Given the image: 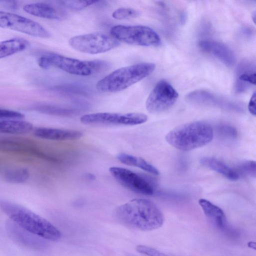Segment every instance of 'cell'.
<instances>
[{
	"label": "cell",
	"instance_id": "6da1fadb",
	"mask_svg": "<svg viewBox=\"0 0 256 256\" xmlns=\"http://www.w3.org/2000/svg\"><path fill=\"white\" fill-rule=\"evenodd\" d=\"M116 220L122 225L132 229L150 231L161 227L164 216L152 202L135 198L118 206L115 210Z\"/></svg>",
	"mask_w": 256,
	"mask_h": 256
},
{
	"label": "cell",
	"instance_id": "7a4b0ae2",
	"mask_svg": "<svg viewBox=\"0 0 256 256\" xmlns=\"http://www.w3.org/2000/svg\"><path fill=\"white\" fill-rule=\"evenodd\" d=\"M0 208L10 220L34 235L52 241L61 238L60 232L52 224L24 206L4 200Z\"/></svg>",
	"mask_w": 256,
	"mask_h": 256
},
{
	"label": "cell",
	"instance_id": "3957f363",
	"mask_svg": "<svg viewBox=\"0 0 256 256\" xmlns=\"http://www.w3.org/2000/svg\"><path fill=\"white\" fill-rule=\"evenodd\" d=\"M213 137V129L208 123L196 121L174 128L166 134L165 138L174 148L188 151L208 144Z\"/></svg>",
	"mask_w": 256,
	"mask_h": 256
},
{
	"label": "cell",
	"instance_id": "277c9868",
	"mask_svg": "<svg viewBox=\"0 0 256 256\" xmlns=\"http://www.w3.org/2000/svg\"><path fill=\"white\" fill-rule=\"evenodd\" d=\"M156 65L140 62L116 70L97 82L96 88L102 92L123 90L150 75Z\"/></svg>",
	"mask_w": 256,
	"mask_h": 256
},
{
	"label": "cell",
	"instance_id": "5b68a950",
	"mask_svg": "<svg viewBox=\"0 0 256 256\" xmlns=\"http://www.w3.org/2000/svg\"><path fill=\"white\" fill-rule=\"evenodd\" d=\"M38 63L43 68L54 67L80 76H88L100 72L109 67V64L104 60H81L52 52L42 55L38 58Z\"/></svg>",
	"mask_w": 256,
	"mask_h": 256
},
{
	"label": "cell",
	"instance_id": "8992f818",
	"mask_svg": "<svg viewBox=\"0 0 256 256\" xmlns=\"http://www.w3.org/2000/svg\"><path fill=\"white\" fill-rule=\"evenodd\" d=\"M111 36L119 42L140 46H157L160 44L158 34L144 26L116 25L110 30Z\"/></svg>",
	"mask_w": 256,
	"mask_h": 256
},
{
	"label": "cell",
	"instance_id": "52a82bcc",
	"mask_svg": "<svg viewBox=\"0 0 256 256\" xmlns=\"http://www.w3.org/2000/svg\"><path fill=\"white\" fill-rule=\"evenodd\" d=\"M74 50L88 54L108 52L120 45V42L112 36L100 32L76 36L68 40Z\"/></svg>",
	"mask_w": 256,
	"mask_h": 256
},
{
	"label": "cell",
	"instance_id": "ba28073f",
	"mask_svg": "<svg viewBox=\"0 0 256 256\" xmlns=\"http://www.w3.org/2000/svg\"><path fill=\"white\" fill-rule=\"evenodd\" d=\"M148 116L142 113L96 112L84 114L80 121L84 124L137 125L146 122Z\"/></svg>",
	"mask_w": 256,
	"mask_h": 256
},
{
	"label": "cell",
	"instance_id": "9c48e42d",
	"mask_svg": "<svg viewBox=\"0 0 256 256\" xmlns=\"http://www.w3.org/2000/svg\"><path fill=\"white\" fill-rule=\"evenodd\" d=\"M178 96L177 92L168 82L160 80L146 99V108L152 114L164 112L174 104Z\"/></svg>",
	"mask_w": 256,
	"mask_h": 256
},
{
	"label": "cell",
	"instance_id": "30bf717a",
	"mask_svg": "<svg viewBox=\"0 0 256 256\" xmlns=\"http://www.w3.org/2000/svg\"><path fill=\"white\" fill-rule=\"evenodd\" d=\"M0 27L41 38H48L51 36L50 32L39 23L9 12L0 11Z\"/></svg>",
	"mask_w": 256,
	"mask_h": 256
},
{
	"label": "cell",
	"instance_id": "8fae6325",
	"mask_svg": "<svg viewBox=\"0 0 256 256\" xmlns=\"http://www.w3.org/2000/svg\"><path fill=\"white\" fill-rule=\"evenodd\" d=\"M109 170L114 178L126 188L143 195L151 196L154 194L152 186L139 174L118 166L111 167Z\"/></svg>",
	"mask_w": 256,
	"mask_h": 256
},
{
	"label": "cell",
	"instance_id": "7c38bea8",
	"mask_svg": "<svg viewBox=\"0 0 256 256\" xmlns=\"http://www.w3.org/2000/svg\"><path fill=\"white\" fill-rule=\"evenodd\" d=\"M10 236L18 244L32 249H40L44 246L43 238L24 230L12 220L6 224Z\"/></svg>",
	"mask_w": 256,
	"mask_h": 256
},
{
	"label": "cell",
	"instance_id": "4fadbf2b",
	"mask_svg": "<svg viewBox=\"0 0 256 256\" xmlns=\"http://www.w3.org/2000/svg\"><path fill=\"white\" fill-rule=\"evenodd\" d=\"M198 204L208 220L218 230L226 233H230V228L226 216L223 210L209 200L201 198Z\"/></svg>",
	"mask_w": 256,
	"mask_h": 256
},
{
	"label": "cell",
	"instance_id": "5bb4252c",
	"mask_svg": "<svg viewBox=\"0 0 256 256\" xmlns=\"http://www.w3.org/2000/svg\"><path fill=\"white\" fill-rule=\"evenodd\" d=\"M198 45L202 50L218 58L227 66L234 64V54L226 45L212 40H200Z\"/></svg>",
	"mask_w": 256,
	"mask_h": 256
},
{
	"label": "cell",
	"instance_id": "9a60e30c",
	"mask_svg": "<svg viewBox=\"0 0 256 256\" xmlns=\"http://www.w3.org/2000/svg\"><path fill=\"white\" fill-rule=\"evenodd\" d=\"M34 134L40 138L52 140H73L82 136L79 130L40 127L34 130Z\"/></svg>",
	"mask_w": 256,
	"mask_h": 256
},
{
	"label": "cell",
	"instance_id": "2e32d148",
	"mask_svg": "<svg viewBox=\"0 0 256 256\" xmlns=\"http://www.w3.org/2000/svg\"><path fill=\"white\" fill-rule=\"evenodd\" d=\"M188 101L198 104L214 105L220 107L234 108L236 106L212 93L204 90H196L188 93L186 96Z\"/></svg>",
	"mask_w": 256,
	"mask_h": 256
},
{
	"label": "cell",
	"instance_id": "e0dca14e",
	"mask_svg": "<svg viewBox=\"0 0 256 256\" xmlns=\"http://www.w3.org/2000/svg\"><path fill=\"white\" fill-rule=\"evenodd\" d=\"M238 80L236 90L238 92H244L250 84H256V67L254 64L248 61L240 63L238 68Z\"/></svg>",
	"mask_w": 256,
	"mask_h": 256
},
{
	"label": "cell",
	"instance_id": "ac0fdd59",
	"mask_svg": "<svg viewBox=\"0 0 256 256\" xmlns=\"http://www.w3.org/2000/svg\"><path fill=\"white\" fill-rule=\"evenodd\" d=\"M24 10L30 14L46 19L60 20L62 17L60 13L56 8L46 3L28 4L24 6Z\"/></svg>",
	"mask_w": 256,
	"mask_h": 256
},
{
	"label": "cell",
	"instance_id": "d6986e66",
	"mask_svg": "<svg viewBox=\"0 0 256 256\" xmlns=\"http://www.w3.org/2000/svg\"><path fill=\"white\" fill-rule=\"evenodd\" d=\"M200 162L205 167L219 173L230 180H236L240 177L234 168L216 158L204 157L200 159Z\"/></svg>",
	"mask_w": 256,
	"mask_h": 256
},
{
	"label": "cell",
	"instance_id": "ffe728a7",
	"mask_svg": "<svg viewBox=\"0 0 256 256\" xmlns=\"http://www.w3.org/2000/svg\"><path fill=\"white\" fill-rule=\"evenodd\" d=\"M33 125L20 119L0 120V134H19L29 132Z\"/></svg>",
	"mask_w": 256,
	"mask_h": 256
},
{
	"label": "cell",
	"instance_id": "44dd1931",
	"mask_svg": "<svg viewBox=\"0 0 256 256\" xmlns=\"http://www.w3.org/2000/svg\"><path fill=\"white\" fill-rule=\"evenodd\" d=\"M30 44L25 38L16 37L0 42V58H4L28 48Z\"/></svg>",
	"mask_w": 256,
	"mask_h": 256
},
{
	"label": "cell",
	"instance_id": "7402d4cb",
	"mask_svg": "<svg viewBox=\"0 0 256 256\" xmlns=\"http://www.w3.org/2000/svg\"><path fill=\"white\" fill-rule=\"evenodd\" d=\"M117 158L120 162L126 165L138 168L152 174H159L156 168L142 158L126 154H120L118 155Z\"/></svg>",
	"mask_w": 256,
	"mask_h": 256
},
{
	"label": "cell",
	"instance_id": "603a6c76",
	"mask_svg": "<svg viewBox=\"0 0 256 256\" xmlns=\"http://www.w3.org/2000/svg\"><path fill=\"white\" fill-rule=\"evenodd\" d=\"M29 176V172L26 169L16 168L6 171L4 176L5 180L9 182L20 184L26 182Z\"/></svg>",
	"mask_w": 256,
	"mask_h": 256
},
{
	"label": "cell",
	"instance_id": "cb8c5ba5",
	"mask_svg": "<svg viewBox=\"0 0 256 256\" xmlns=\"http://www.w3.org/2000/svg\"><path fill=\"white\" fill-rule=\"evenodd\" d=\"M140 15L138 11L128 8H118L112 14V16L116 20H130L137 18Z\"/></svg>",
	"mask_w": 256,
	"mask_h": 256
},
{
	"label": "cell",
	"instance_id": "d4e9b609",
	"mask_svg": "<svg viewBox=\"0 0 256 256\" xmlns=\"http://www.w3.org/2000/svg\"><path fill=\"white\" fill-rule=\"evenodd\" d=\"M98 0H62L61 4L64 7L72 10H79L86 8L98 3Z\"/></svg>",
	"mask_w": 256,
	"mask_h": 256
},
{
	"label": "cell",
	"instance_id": "484cf974",
	"mask_svg": "<svg viewBox=\"0 0 256 256\" xmlns=\"http://www.w3.org/2000/svg\"><path fill=\"white\" fill-rule=\"evenodd\" d=\"M256 162L252 160L244 162L238 164L236 168H234L237 173L242 172L243 174L256 176ZM239 175V174H238Z\"/></svg>",
	"mask_w": 256,
	"mask_h": 256
},
{
	"label": "cell",
	"instance_id": "4316f807",
	"mask_svg": "<svg viewBox=\"0 0 256 256\" xmlns=\"http://www.w3.org/2000/svg\"><path fill=\"white\" fill-rule=\"evenodd\" d=\"M35 110L42 112L50 114H68L71 113L69 110L49 106H38L35 108Z\"/></svg>",
	"mask_w": 256,
	"mask_h": 256
},
{
	"label": "cell",
	"instance_id": "83f0119b",
	"mask_svg": "<svg viewBox=\"0 0 256 256\" xmlns=\"http://www.w3.org/2000/svg\"><path fill=\"white\" fill-rule=\"evenodd\" d=\"M136 250L148 256H168L157 250L144 245H138L136 248Z\"/></svg>",
	"mask_w": 256,
	"mask_h": 256
},
{
	"label": "cell",
	"instance_id": "f1b7e54d",
	"mask_svg": "<svg viewBox=\"0 0 256 256\" xmlns=\"http://www.w3.org/2000/svg\"><path fill=\"white\" fill-rule=\"evenodd\" d=\"M24 115L20 112L0 108V119H21Z\"/></svg>",
	"mask_w": 256,
	"mask_h": 256
},
{
	"label": "cell",
	"instance_id": "f546056e",
	"mask_svg": "<svg viewBox=\"0 0 256 256\" xmlns=\"http://www.w3.org/2000/svg\"><path fill=\"white\" fill-rule=\"evenodd\" d=\"M218 130L219 134L224 136L228 138H234L236 136V131L232 126L222 124L218 126Z\"/></svg>",
	"mask_w": 256,
	"mask_h": 256
},
{
	"label": "cell",
	"instance_id": "4dcf8cb0",
	"mask_svg": "<svg viewBox=\"0 0 256 256\" xmlns=\"http://www.w3.org/2000/svg\"><path fill=\"white\" fill-rule=\"evenodd\" d=\"M248 108L250 113L256 116V92H254L252 94L250 100L249 102Z\"/></svg>",
	"mask_w": 256,
	"mask_h": 256
},
{
	"label": "cell",
	"instance_id": "1f68e13d",
	"mask_svg": "<svg viewBox=\"0 0 256 256\" xmlns=\"http://www.w3.org/2000/svg\"><path fill=\"white\" fill-rule=\"evenodd\" d=\"M248 246H249L250 248H254V249H255V248H256V243H255V242H250L248 243Z\"/></svg>",
	"mask_w": 256,
	"mask_h": 256
},
{
	"label": "cell",
	"instance_id": "d6a6232c",
	"mask_svg": "<svg viewBox=\"0 0 256 256\" xmlns=\"http://www.w3.org/2000/svg\"><path fill=\"white\" fill-rule=\"evenodd\" d=\"M131 256V255H128V256Z\"/></svg>",
	"mask_w": 256,
	"mask_h": 256
}]
</instances>
